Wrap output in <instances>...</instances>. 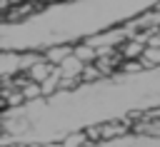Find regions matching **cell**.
<instances>
[{
	"label": "cell",
	"instance_id": "cell-6",
	"mask_svg": "<svg viewBox=\"0 0 160 147\" xmlns=\"http://www.w3.org/2000/svg\"><path fill=\"white\" fill-rule=\"evenodd\" d=\"M62 147H90L92 142H90V137H88V132L82 130V132H70L62 142H60Z\"/></svg>",
	"mask_w": 160,
	"mask_h": 147
},
{
	"label": "cell",
	"instance_id": "cell-4",
	"mask_svg": "<svg viewBox=\"0 0 160 147\" xmlns=\"http://www.w3.org/2000/svg\"><path fill=\"white\" fill-rule=\"evenodd\" d=\"M82 70H85V65L72 55V57H68L60 67H58V72H60V77L62 80H68V82H78L80 80V75H82Z\"/></svg>",
	"mask_w": 160,
	"mask_h": 147
},
{
	"label": "cell",
	"instance_id": "cell-5",
	"mask_svg": "<svg viewBox=\"0 0 160 147\" xmlns=\"http://www.w3.org/2000/svg\"><path fill=\"white\" fill-rule=\"evenodd\" d=\"M75 57L82 62V65H95L98 62V50L92 47V45H88V42H80V45H75Z\"/></svg>",
	"mask_w": 160,
	"mask_h": 147
},
{
	"label": "cell",
	"instance_id": "cell-7",
	"mask_svg": "<svg viewBox=\"0 0 160 147\" xmlns=\"http://www.w3.org/2000/svg\"><path fill=\"white\" fill-rule=\"evenodd\" d=\"M100 77H105V75H102V72L98 70V65H85V70H82V75H80V82L90 85V82L100 80Z\"/></svg>",
	"mask_w": 160,
	"mask_h": 147
},
{
	"label": "cell",
	"instance_id": "cell-8",
	"mask_svg": "<svg viewBox=\"0 0 160 147\" xmlns=\"http://www.w3.org/2000/svg\"><path fill=\"white\" fill-rule=\"evenodd\" d=\"M140 62H142L145 67H155V65H160V47H148Z\"/></svg>",
	"mask_w": 160,
	"mask_h": 147
},
{
	"label": "cell",
	"instance_id": "cell-3",
	"mask_svg": "<svg viewBox=\"0 0 160 147\" xmlns=\"http://www.w3.org/2000/svg\"><path fill=\"white\" fill-rule=\"evenodd\" d=\"M130 127H132V125H130V120H115V122H105V125H100V140H102V142H110V140H115V137L125 135Z\"/></svg>",
	"mask_w": 160,
	"mask_h": 147
},
{
	"label": "cell",
	"instance_id": "cell-1",
	"mask_svg": "<svg viewBox=\"0 0 160 147\" xmlns=\"http://www.w3.org/2000/svg\"><path fill=\"white\" fill-rule=\"evenodd\" d=\"M55 70H58V67H55V65H50V62L45 60V55H42V57H40V60L28 70V75H25V77H28V80H32L35 85H42V82H48V80L55 75Z\"/></svg>",
	"mask_w": 160,
	"mask_h": 147
},
{
	"label": "cell",
	"instance_id": "cell-2",
	"mask_svg": "<svg viewBox=\"0 0 160 147\" xmlns=\"http://www.w3.org/2000/svg\"><path fill=\"white\" fill-rule=\"evenodd\" d=\"M75 55V45H50L48 50H45V60L50 62V65H55V67H60L68 57H72Z\"/></svg>",
	"mask_w": 160,
	"mask_h": 147
}]
</instances>
